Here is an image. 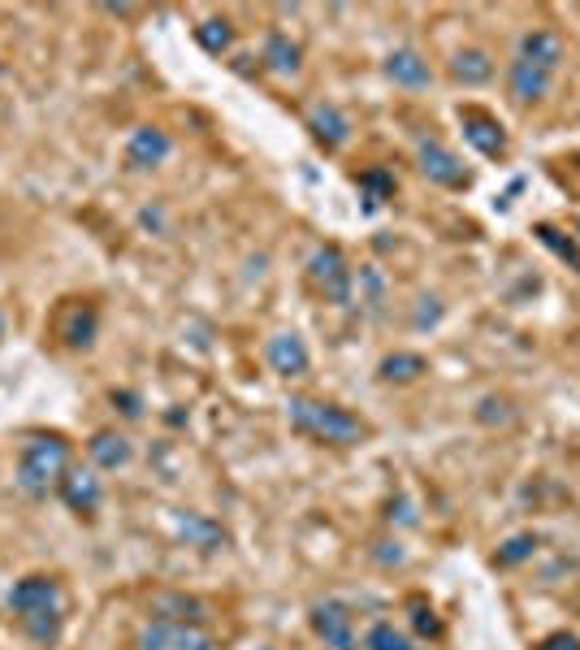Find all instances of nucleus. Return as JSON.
Instances as JSON below:
<instances>
[{"instance_id":"nucleus-1","label":"nucleus","mask_w":580,"mask_h":650,"mask_svg":"<svg viewBox=\"0 0 580 650\" xmlns=\"http://www.w3.org/2000/svg\"><path fill=\"white\" fill-rule=\"evenodd\" d=\"M286 412H290V425H295L299 434L334 442V447H355V442L368 438V425L360 421V416L342 412V408H334V403H316V399L295 395L286 403Z\"/></svg>"},{"instance_id":"nucleus-2","label":"nucleus","mask_w":580,"mask_h":650,"mask_svg":"<svg viewBox=\"0 0 580 650\" xmlns=\"http://www.w3.org/2000/svg\"><path fill=\"white\" fill-rule=\"evenodd\" d=\"M65 473H70V447H65L57 434H35L22 447V460H18V486H22V494L44 499L52 486H61Z\"/></svg>"},{"instance_id":"nucleus-3","label":"nucleus","mask_w":580,"mask_h":650,"mask_svg":"<svg viewBox=\"0 0 580 650\" xmlns=\"http://www.w3.org/2000/svg\"><path fill=\"white\" fill-rule=\"evenodd\" d=\"M308 278L329 304H351V282L355 278L347 269V256H342L338 247H316L312 260H308Z\"/></svg>"},{"instance_id":"nucleus-4","label":"nucleus","mask_w":580,"mask_h":650,"mask_svg":"<svg viewBox=\"0 0 580 650\" xmlns=\"http://www.w3.org/2000/svg\"><path fill=\"white\" fill-rule=\"evenodd\" d=\"M139 650H221L200 624H174V620H148L139 629Z\"/></svg>"},{"instance_id":"nucleus-5","label":"nucleus","mask_w":580,"mask_h":650,"mask_svg":"<svg viewBox=\"0 0 580 650\" xmlns=\"http://www.w3.org/2000/svg\"><path fill=\"white\" fill-rule=\"evenodd\" d=\"M312 633L321 637L329 650H360L355 646V629H351V611L334 603V598L312 607Z\"/></svg>"},{"instance_id":"nucleus-6","label":"nucleus","mask_w":580,"mask_h":650,"mask_svg":"<svg viewBox=\"0 0 580 650\" xmlns=\"http://www.w3.org/2000/svg\"><path fill=\"white\" fill-rule=\"evenodd\" d=\"M416 156H420V174L429 182H438V187H468V169L459 165V156L446 152L438 139H425Z\"/></svg>"},{"instance_id":"nucleus-7","label":"nucleus","mask_w":580,"mask_h":650,"mask_svg":"<svg viewBox=\"0 0 580 650\" xmlns=\"http://www.w3.org/2000/svg\"><path fill=\"white\" fill-rule=\"evenodd\" d=\"M57 603H61V585L52 577H22L9 590V607L18 611V616H31V611H52Z\"/></svg>"},{"instance_id":"nucleus-8","label":"nucleus","mask_w":580,"mask_h":650,"mask_svg":"<svg viewBox=\"0 0 580 650\" xmlns=\"http://www.w3.org/2000/svg\"><path fill=\"white\" fill-rule=\"evenodd\" d=\"M265 360H269V369L278 373V377H303L308 373V347H303V338L299 334H273L269 338V347H265Z\"/></svg>"},{"instance_id":"nucleus-9","label":"nucleus","mask_w":580,"mask_h":650,"mask_svg":"<svg viewBox=\"0 0 580 650\" xmlns=\"http://www.w3.org/2000/svg\"><path fill=\"white\" fill-rule=\"evenodd\" d=\"M165 156H169V135L161 126H139L126 143V161L135 169H152V165H161Z\"/></svg>"},{"instance_id":"nucleus-10","label":"nucleus","mask_w":580,"mask_h":650,"mask_svg":"<svg viewBox=\"0 0 580 650\" xmlns=\"http://www.w3.org/2000/svg\"><path fill=\"white\" fill-rule=\"evenodd\" d=\"M57 490H61V499L70 512H96L100 507V477L87 473V468H70Z\"/></svg>"},{"instance_id":"nucleus-11","label":"nucleus","mask_w":580,"mask_h":650,"mask_svg":"<svg viewBox=\"0 0 580 650\" xmlns=\"http://www.w3.org/2000/svg\"><path fill=\"white\" fill-rule=\"evenodd\" d=\"M308 130L325 143V148H338V143H347L351 122H347V113H342L338 104L321 100V104H312V109H308Z\"/></svg>"},{"instance_id":"nucleus-12","label":"nucleus","mask_w":580,"mask_h":650,"mask_svg":"<svg viewBox=\"0 0 580 650\" xmlns=\"http://www.w3.org/2000/svg\"><path fill=\"white\" fill-rule=\"evenodd\" d=\"M464 135L481 156H503L507 152V135L494 117H485L477 109H464Z\"/></svg>"},{"instance_id":"nucleus-13","label":"nucleus","mask_w":580,"mask_h":650,"mask_svg":"<svg viewBox=\"0 0 580 650\" xmlns=\"http://www.w3.org/2000/svg\"><path fill=\"white\" fill-rule=\"evenodd\" d=\"M520 61L537 65V70H555V65L563 61V39L555 31H529L520 39Z\"/></svg>"},{"instance_id":"nucleus-14","label":"nucleus","mask_w":580,"mask_h":650,"mask_svg":"<svg viewBox=\"0 0 580 650\" xmlns=\"http://www.w3.org/2000/svg\"><path fill=\"white\" fill-rule=\"evenodd\" d=\"M507 83H511V96H516L520 104H529V100H542L550 91V74L537 70V65H529V61H511Z\"/></svg>"},{"instance_id":"nucleus-15","label":"nucleus","mask_w":580,"mask_h":650,"mask_svg":"<svg viewBox=\"0 0 580 650\" xmlns=\"http://www.w3.org/2000/svg\"><path fill=\"white\" fill-rule=\"evenodd\" d=\"M152 616L156 620H174V624H200L208 616V607L200 598H187V594H156L152 598Z\"/></svg>"},{"instance_id":"nucleus-16","label":"nucleus","mask_w":580,"mask_h":650,"mask_svg":"<svg viewBox=\"0 0 580 650\" xmlns=\"http://www.w3.org/2000/svg\"><path fill=\"white\" fill-rule=\"evenodd\" d=\"M386 74L394 78V83H403V87H429V61L420 57V52L412 48H399V52H390L386 57Z\"/></svg>"},{"instance_id":"nucleus-17","label":"nucleus","mask_w":580,"mask_h":650,"mask_svg":"<svg viewBox=\"0 0 580 650\" xmlns=\"http://www.w3.org/2000/svg\"><path fill=\"white\" fill-rule=\"evenodd\" d=\"M87 451H91V464L96 468H126L130 464V442L122 434H113V429H100V434H91L87 442Z\"/></svg>"},{"instance_id":"nucleus-18","label":"nucleus","mask_w":580,"mask_h":650,"mask_svg":"<svg viewBox=\"0 0 580 650\" xmlns=\"http://www.w3.org/2000/svg\"><path fill=\"white\" fill-rule=\"evenodd\" d=\"M96 325H100V321H96V312L78 304V308H70V312H65V317H61L57 334L65 338V347L83 351V347H91V343H96Z\"/></svg>"},{"instance_id":"nucleus-19","label":"nucleus","mask_w":580,"mask_h":650,"mask_svg":"<svg viewBox=\"0 0 580 650\" xmlns=\"http://www.w3.org/2000/svg\"><path fill=\"white\" fill-rule=\"evenodd\" d=\"M381 382H416L420 373H429V360L420 351H394V356L381 360Z\"/></svg>"},{"instance_id":"nucleus-20","label":"nucleus","mask_w":580,"mask_h":650,"mask_svg":"<svg viewBox=\"0 0 580 650\" xmlns=\"http://www.w3.org/2000/svg\"><path fill=\"white\" fill-rule=\"evenodd\" d=\"M260 61L269 65V70H278V74H295L299 70V44L290 35L282 31H273L265 39V52H260Z\"/></svg>"},{"instance_id":"nucleus-21","label":"nucleus","mask_w":580,"mask_h":650,"mask_svg":"<svg viewBox=\"0 0 580 650\" xmlns=\"http://www.w3.org/2000/svg\"><path fill=\"white\" fill-rule=\"evenodd\" d=\"M451 74L459 78L464 87H477V83H490V74H494V61L485 57L481 48H464L459 57L451 61Z\"/></svg>"},{"instance_id":"nucleus-22","label":"nucleus","mask_w":580,"mask_h":650,"mask_svg":"<svg viewBox=\"0 0 580 650\" xmlns=\"http://www.w3.org/2000/svg\"><path fill=\"white\" fill-rule=\"evenodd\" d=\"M22 620V629L31 642L39 646H48V642H57L61 637V607H52V611H31V616H18Z\"/></svg>"},{"instance_id":"nucleus-23","label":"nucleus","mask_w":580,"mask_h":650,"mask_svg":"<svg viewBox=\"0 0 580 650\" xmlns=\"http://www.w3.org/2000/svg\"><path fill=\"white\" fill-rule=\"evenodd\" d=\"M195 39H200V48H204V52H213V57H221V52H230L234 31H230V22H226V18H208V22L195 26Z\"/></svg>"},{"instance_id":"nucleus-24","label":"nucleus","mask_w":580,"mask_h":650,"mask_svg":"<svg viewBox=\"0 0 580 650\" xmlns=\"http://www.w3.org/2000/svg\"><path fill=\"white\" fill-rule=\"evenodd\" d=\"M178 533H182L187 542L204 546V551H217V546L226 542V533H221L217 525H208V520H200V516H182V520H178Z\"/></svg>"},{"instance_id":"nucleus-25","label":"nucleus","mask_w":580,"mask_h":650,"mask_svg":"<svg viewBox=\"0 0 580 650\" xmlns=\"http://www.w3.org/2000/svg\"><path fill=\"white\" fill-rule=\"evenodd\" d=\"M364 650H416V646L407 642V637H403L399 629H394L390 620H377L373 629L364 633Z\"/></svg>"},{"instance_id":"nucleus-26","label":"nucleus","mask_w":580,"mask_h":650,"mask_svg":"<svg viewBox=\"0 0 580 650\" xmlns=\"http://www.w3.org/2000/svg\"><path fill=\"white\" fill-rule=\"evenodd\" d=\"M537 239H542L559 260H568L572 269H580V247H576V239H568V234H559L555 226H537Z\"/></svg>"},{"instance_id":"nucleus-27","label":"nucleus","mask_w":580,"mask_h":650,"mask_svg":"<svg viewBox=\"0 0 580 650\" xmlns=\"http://www.w3.org/2000/svg\"><path fill=\"white\" fill-rule=\"evenodd\" d=\"M360 187H364L368 208H377V204H386L394 195V178L386 174V169H368V174H360Z\"/></svg>"},{"instance_id":"nucleus-28","label":"nucleus","mask_w":580,"mask_h":650,"mask_svg":"<svg viewBox=\"0 0 580 650\" xmlns=\"http://www.w3.org/2000/svg\"><path fill=\"white\" fill-rule=\"evenodd\" d=\"M407 611H412V624H416L420 633H429V637L442 633V620L433 616V607L425 603V598H407Z\"/></svg>"},{"instance_id":"nucleus-29","label":"nucleus","mask_w":580,"mask_h":650,"mask_svg":"<svg viewBox=\"0 0 580 650\" xmlns=\"http://www.w3.org/2000/svg\"><path fill=\"white\" fill-rule=\"evenodd\" d=\"M533 546H537V542L529 538V533H524V538H511L503 551H498V564H520V559L533 555Z\"/></svg>"},{"instance_id":"nucleus-30","label":"nucleus","mask_w":580,"mask_h":650,"mask_svg":"<svg viewBox=\"0 0 580 650\" xmlns=\"http://www.w3.org/2000/svg\"><path fill=\"white\" fill-rule=\"evenodd\" d=\"M113 408H122V416H130V421H139V416H143V399L135 395V390H113Z\"/></svg>"},{"instance_id":"nucleus-31","label":"nucleus","mask_w":580,"mask_h":650,"mask_svg":"<svg viewBox=\"0 0 580 650\" xmlns=\"http://www.w3.org/2000/svg\"><path fill=\"white\" fill-rule=\"evenodd\" d=\"M537 650H580V637H572V633H550Z\"/></svg>"},{"instance_id":"nucleus-32","label":"nucleus","mask_w":580,"mask_h":650,"mask_svg":"<svg viewBox=\"0 0 580 650\" xmlns=\"http://www.w3.org/2000/svg\"><path fill=\"white\" fill-rule=\"evenodd\" d=\"M0 338H5V312H0Z\"/></svg>"},{"instance_id":"nucleus-33","label":"nucleus","mask_w":580,"mask_h":650,"mask_svg":"<svg viewBox=\"0 0 580 650\" xmlns=\"http://www.w3.org/2000/svg\"><path fill=\"white\" fill-rule=\"evenodd\" d=\"M576 230H580V221H576Z\"/></svg>"}]
</instances>
